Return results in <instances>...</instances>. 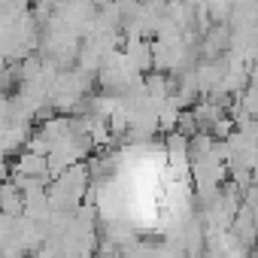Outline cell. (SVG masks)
Masks as SVG:
<instances>
[{
    "label": "cell",
    "mask_w": 258,
    "mask_h": 258,
    "mask_svg": "<svg viewBox=\"0 0 258 258\" xmlns=\"http://www.w3.org/2000/svg\"><path fill=\"white\" fill-rule=\"evenodd\" d=\"M4 67H7V64H4V55H0V76H4Z\"/></svg>",
    "instance_id": "4"
},
{
    "label": "cell",
    "mask_w": 258,
    "mask_h": 258,
    "mask_svg": "<svg viewBox=\"0 0 258 258\" xmlns=\"http://www.w3.org/2000/svg\"><path fill=\"white\" fill-rule=\"evenodd\" d=\"M124 58H127V64H131L137 73H149V70L155 67V61H152V43L143 40L140 34L127 37V43H124Z\"/></svg>",
    "instance_id": "1"
},
{
    "label": "cell",
    "mask_w": 258,
    "mask_h": 258,
    "mask_svg": "<svg viewBox=\"0 0 258 258\" xmlns=\"http://www.w3.org/2000/svg\"><path fill=\"white\" fill-rule=\"evenodd\" d=\"M13 173H22V176H49V161H46V155L25 149L19 155V161L13 164Z\"/></svg>",
    "instance_id": "2"
},
{
    "label": "cell",
    "mask_w": 258,
    "mask_h": 258,
    "mask_svg": "<svg viewBox=\"0 0 258 258\" xmlns=\"http://www.w3.org/2000/svg\"><path fill=\"white\" fill-rule=\"evenodd\" d=\"M0 210L4 216H22L25 213V195L16 182H0Z\"/></svg>",
    "instance_id": "3"
}]
</instances>
